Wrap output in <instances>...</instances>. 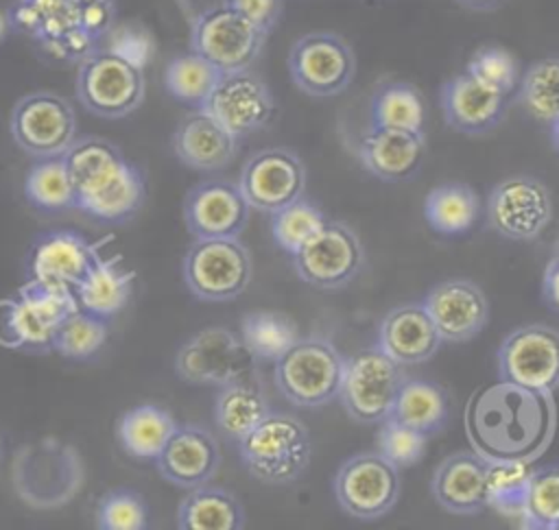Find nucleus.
<instances>
[{
	"mask_svg": "<svg viewBox=\"0 0 559 530\" xmlns=\"http://www.w3.org/2000/svg\"><path fill=\"white\" fill-rule=\"evenodd\" d=\"M266 393L253 371L218 386L214 399L216 427L231 441H240L269 412Z\"/></svg>",
	"mask_w": 559,
	"mask_h": 530,
	"instance_id": "c85d7f7f",
	"label": "nucleus"
},
{
	"mask_svg": "<svg viewBox=\"0 0 559 530\" xmlns=\"http://www.w3.org/2000/svg\"><path fill=\"white\" fill-rule=\"evenodd\" d=\"M463 9H469V11H496L500 9L502 4H507V0H456Z\"/></svg>",
	"mask_w": 559,
	"mask_h": 530,
	"instance_id": "603ef678",
	"label": "nucleus"
},
{
	"mask_svg": "<svg viewBox=\"0 0 559 530\" xmlns=\"http://www.w3.org/2000/svg\"><path fill=\"white\" fill-rule=\"evenodd\" d=\"M332 489L341 510L358 521H376L397 504L400 469L378 449L360 451L341 462Z\"/></svg>",
	"mask_w": 559,
	"mask_h": 530,
	"instance_id": "9b49d317",
	"label": "nucleus"
},
{
	"mask_svg": "<svg viewBox=\"0 0 559 530\" xmlns=\"http://www.w3.org/2000/svg\"><path fill=\"white\" fill-rule=\"evenodd\" d=\"M557 530H559V528H557Z\"/></svg>",
	"mask_w": 559,
	"mask_h": 530,
	"instance_id": "4d7b16f0",
	"label": "nucleus"
},
{
	"mask_svg": "<svg viewBox=\"0 0 559 530\" xmlns=\"http://www.w3.org/2000/svg\"><path fill=\"white\" fill-rule=\"evenodd\" d=\"M445 124L463 135H485L507 116V96L476 81L469 72L454 74L441 87Z\"/></svg>",
	"mask_w": 559,
	"mask_h": 530,
	"instance_id": "393cba45",
	"label": "nucleus"
},
{
	"mask_svg": "<svg viewBox=\"0 0 559 530\" xmlns=\"http://www.w3.org/2000/svg\"><path fill=\"white\" fill-rule=\"evenodd\" d=\"M245 521V508L238 497L210 482L188 489L177 510V528L181 530H242Z\"/></svg>",
	"mask_w": 559,
	"mask_h": 530,
	"instance_id": "7c9ffc66",
	"label": "nucleus"
},
{
	"mask_svg": "<svg viewBox=\"0 0 559 530\" xmlns=\"http://www.w3.org/2000/svg\"><path fill=\"white\" fill-rule=\"evenodd\" d=\"M98 48H107L114 55L122 57L124 61L133 63L135 68L144 70L146 63L153 59L157 44L153 33L140 22H114L111 28L100 39Z\"/></svg>",
	"mask_w": 559,
	"mask_h": 530,
	"instance_id": "49530a36",
	"label": "nucleus"
},
{
	"mask_svg": "<svg viewBox=\"0 0 559 530\" xmlns=\"http://www.w3.org/2000/svg\"><path fill=\"white\" fill-rule=\"evenodd\" d=\"M173 150L183 166L201 172H216L234 161L238 137L210 113L197 109L177 124L173 133Z\"/></svg>",
	"mask_w": 559,
	"mask_h": 530,
	"instance_id": "cd10ccee",
	"label": "nucleus"
},
{
	"mask_svg": "<svg viewBox=\"0 0 559 530\" xmlns=\"http://www.w3.org/2000/svg\"><path fill=\"white\" fill-rule=\"evenodd\" d=\"M221 74L223 72L207 59L190 50L168 61L164 70V85L173 98L199 109L214 89Z\"/></svg>",
	"mask_w": 559,
	"mask_h": 530,
	"instance_id": "58836bf2",
	"label": "nucleus"
},
{
	"mask_svg": "<svg viewBox=\"0 0 559 530\" xmlns=\"http://www.w3.org/2000/svg\"><path fill=\"white\" fill-rule=\"evenodd\" d=\"M365 262V249L358 233L341 220H328L323 229L293 253V266L301 281L336 290L352 284Z\"/></svg>",
	"mask_w": 559,
	"mask_h": 530,
	"instance_id": "2eb2a0df",
	"label": "nucleus"
},
{
	"mask_svg": "<svg viewBox=\"0 0 559 530\" xmlns=\"http://www.w3.org/2000/svg\"><path fill=\"white\" fill-rule=\"evenodd\" d=\"M518 105L537 122L559 118V57H546L526 68L518 83Z\"/></svg>",
	"mask_w": 559,
	"mask_h": 530,
	"instance_id": "e433bc0d",
	"label": "nucleus"
},
{
	"mask_svg": "<svg viewBox=\"0 0 559 530\" xmlns=\"http://www.w3.org/2000/svg\"><path fill=\"white\" fill-rule=\"evenodd\" d=\"M249 214L238 183L227 179L201 181L183 198V222L192 238H238Z\"/></svg>",
	"mask_w": 559,
	"mask_h": 530,
	"instance_id": "aec40b11",
	"label": "nucleus"
},
{
	"mask_svg": "<svg viewBox=\"0 0 559 530\" xmlns=\"http://www.w3.org/2000/svg\"><path fill=\"white\" fill-rule=\"evenodd\" d=\"M98 246L70 229L41 233L28 251V277L74 290L98 257Z\"/></svg>",
	"mask_w": 559,
	"mask_h": 530,
	"instance_id": "b1692460",
	"label": "nucleus"
},
{
	"mask_svg": "<svg viewBox=\"0 0 559 530\" xmlns=\"http://www.w3.org/2000/svg\"><path fill=\"white\" fill-rule=\"evenodd\" d=\"M9 129L13 142L31 157H57L76 140V116L63 96L39 89L13 105Z\"/></svg>",
	"mask_w": 559,
	"mask_h": 530,
	"instance_id": "ddd939ff",
	"label": "nucleus"
},
{
	"mask_svg": "<svg viewBox=\"0 0 559 530\" xmlns=\"http://www.w3.org/2000/svg\"><path fill=\"white\" fill-rule=\"evenodd\" d=\"M426 118L428 109L424 94L406 81H391L380 85L369 105L371 127L426 133Z\"/></svg>",
	"mask_w": 559,
	"mask_h": 530,
	"instance_id": "f704fd0d",
	"label": "nucleus"
},
{
	"mask_svg": "<svg viewBox=\"0 0 559 530\" xmlns=\"http://www.w3.org/2000/svg\"><path fill=\"white\" fill-rule=\"evenodd\" d=\"M498 375L531 390L555 393L559 388V329L544 323L513 329L498 347Z\"/></svg>",
	"mask_w": 559,
	"mask_h": 530,
	"instance_id": "dca6fc26",
	"label": "nucleus"
},
{
	"mask_svg": "<svg viewBox=\"0 0 559 530\" xmlns=\"http://www.w3.org/2000/svg\"><path fill=\"white\" fill-rule=\"evenodd\" d=\"M465 432L483 458L531 465L550 447L557 432L552 393L504 380L483 386L467 399Z\"/></svg>",
	"mask_w": 559,
	"mask_h": 530,
	"instance_id": "f257e3e1",
	"label": "nucleus"
},
{
	"mask_svg": "<svg viewBox=\"0 0 559 530\" xmlns=\"http://www.w3.org/2000/svg\"><path fill=\"white\" fill-rule=\"evenodd\" d=\"M266 33L225 0L201 11L190 26V50L207 59L221 72L249 70L262 52Z\"/></svg>",
	"mask_w": 559,
	"mask_h": 530,
	"instance_id": "9d476101",
	"label": "nucleus"
},
{
	"mask_svg": "<svg viewBox=\"0 0 559 530\" xmlns=\"http://www.w3.org/2000/svg\"><path fill=\"white\" fill-rule=\"evenodd\" d=\"M288 74L306 96L332 98L343 94L354 81L356 57L341 35L312 31L290 46Z\"/></svg>",
	"mask_w": 559,
	"mask_h": 530,
	"instance_id": "f8f14e48",
	"label": "nucleus"
},
{
	"mask_svg": "<svg viewBox=\"0 0 559 530\" xmlns=\"http://www.w3.org/2000/svg\"><path fill=\"white\" fill-rule=\"evenodd\" d=\"M79 310L72 288L31 279L0 303V342L31 351H50L57 327Z\"/></svg>",
	"mask_w": 559,
	"mask_h": 530,
	"instance_id": "423d86ee",
	"label": "nucleus"
},
{
	"mask_svg": "<svg viewBox=\"0 0 559 530\" xmlns=\"http://www.w3.org/2000/svg\"><path fill=\"white\" fill-rule=\"evenodd\" d=\"M0 454H2V445H0Z\"/></svg>",
	"mask_w": 559,
	"mask_h": 530,
	"instance_id": "6e6d98bb",
	"label": "nucleus"
},
{
	"mask_svg": "<svg viewBox=\"0 0 559 530\" xmlns=\"http://www.w3.org/2000/svg\"><path fill=\"white\" fill-rule=\"evenodd\" d=\"M9 28H11V17H9V11H4V9L0 7V41L7 37Z\"/></svg>",
	"mask_w": 559,
	"mask_h": 530,
	"instance_id": "864d4df0",
	"label": "nucleus"
},
{
	"mask_svg": "<svg viewBox=\"0 0 559 530\" xmlns=\"http://www.w3.org/2000/svg\"><path fill=\"white\" fill-rule=\"evenodd\" d=\"M240 458L251 478L271 486L299 480L312 460V441L306 423L288 412L269 410L238 441Z\"/></svg>",
	"mask_w": 559,
	"mask_h": 530,
	"instance_id": "20e7f679",
	"label": "nucleus"
},
{
	"mask_svg": "<svg viewBox=\"0 0 559 530\" xmlns=\"http://www.w3.org/2000/svg\"><path fill=\"white\" fill-rule=\"evenodd\" d=\"M441 345L443 338L424 303H402L380 321L378 347L402 366L430 360Z\"/></svg>",
	"mask_w": 559,
	"mask_h": 530,
	"instance_id": "a878e982",
	"label": "nucleus"
},
{
	"mask_svg": "<svg viewBox=\"0 0 559 530\" xmlns=\"http://www.w3.org/2000/svg\"><path fill=\"white\" fill-rule=\"evenodd\" d=\"M380 425L382 427L378 434V451L389 462H393L397 469H404L421 460L428 436L391 419H384Z\"/></svg>",
	"mask_w": 559,
	"mask_h": 530,
	"instance_id": "de8ad7c7",
	"label": "nucleus"
},
{
	"mask_svg": "<svg viewBox=\"0 0 559 530\" xmlns=\"http://www.w3.org/2000/svg\"><path fill=\"white\" fill-rule=\"evenodd\" d=\"M306 166L301 157L284 146L253 153L238 177V188L251 209L275 214L304 196Z\"/></svg>",
	"mask_w": 559,
	"mask_h": 530,
	"instance_id": "a211bd4d",
	"label": "nucleus"
},
{
	"mask_svg": "<svg viewBox=\"0 0 559 530\" xmlns=\"http://www.w3.org/2000/svg\"><path fill=\"white\" fill-rule=\"evenodd\" d=\"M435 321L443 342H467L489 321V303L478 284L452 277L428 290L421 301Z\"/></svg>",
	"mask_w": 559,
	"mask_h": 530,
	"instance_id": "412c9836",
	"label": "nucleus"
},
{
	"mask_svg": "<svg viewBox=\"0 0 559 530\" xmlns=\"http://www.w3.org/2000/svg\"><path fill=\"white\" fill-rule=\"evenodd\" d=\"M83 480L85 469L76 447L57 436L24 443L13 456V489L35 510L63 508L79 495Z\"/></svg>",
	"mask_w": 559,
	"mask_h": 530,
	"instance_id": "7ed1b4c3",
	"label": "nucleus"
},
{
	"mask_svg": "<svg viewBox=\"0 0 559 530\" xmlns=\"http://www.w3.org/2000/svg\"><path fill=\"white\" fill-rule=\"evenodd\" d=\"M26 201L44 212H63L74 207L72 183L66 170L63 155L37 159L24 179Z\"/></svg>",
	"mask_w": 559,
	"mask_h": 530,
	"instance_id": "4c0bfd02",
	"label": "nucleus"
},
{
	"mask_svg": "<svg viewBox=\"0 0 559 530\" xmlns=\"http://www.w3.org/2000/svg\"><path fill=\"white\" fill-rule=\"evenodd\" d=\"M96 526L100 530H144L148 526V510L142 495L131 489L105 493L96 508Z\"/></svg>",
	"mask_w": 559,
	"mask_h": 530,
	"instance_id": "a18cd8bd",
	"label": "nucleus"
},
{
	"mask_svg": "<svg viewBox=\"0 0 559 530\" xmlns=\"http://www.w3.org/2000/svg\"><path fill=\"white\" fill-rule=\"evenodd\" d=\"M402 364L391 360L378 345L345 358L338 399L352 421L382 423L404 382Z\"/></svg>",
	"mask_w": 559,
	"mask_h": 530,
	"instance_id": "6e6552de",
	"label": "nucleus"
},
{
	"mask_svg": "<svg viewBox=\"0 0 559 530\" xmlns=\"http://www.w3.org/2000/svg\"><path fill=\"white\" fill-rule=\"evenodd\" d=\"M487 220L502 238L531 242L539 238L552 220V194L537 177H507L489 192Z\"/></svg>",
	"mask_w": 559,
	"mask_h": 530,
	"instance_id": "4468645a",
	"label": "nucleus"
},
{
	"mask_svg": "<svg viewBox=\"0 0 559 530\" xmlns=\"http://www.w3.org/2000/svg\"><path fill=\"white\" fill-rule=\"evenodd\" d=\"M542 299L559 316V251L548 260L542 277Z\"/></svg>",
	"mask_w": 559,
	"mask_h": 530,
	"instance_id": "3c124183",
	"label": "nucleus"
},
{
	"mask_svg": "<svg viewBox=\"0 0 559 530\" xmlns=\"http://www.w3.org/2000/svg\"><path fill=\"white\" fill-rule=\"evenodd\" d=\"M155 465L166 482L188 491L207 484L216 475L221 467V449L210 430L183 423L173 430L157 454Z\"/></svg>",
	"mask_w": 559,
	"mask_h": 530,
	"instance_id": "4be33fe9",
	"label": "nucleus"
},
{
	"mask_svg": "<svg viewBox=\"0 0 559 530\" xmlns=\"http://www.w3.org/2000/svg\"><path fill=\"white\" fill-rule=\"evenodd\" d=\"M188 290L207 303L234 301L251 277L253 260L238 238H194L181 264Z\"/></svg>",
	"mask_w": 559,
	"mask_h": 530,
	"instance_id": "0eeeda50",
	"label": "nucleus"
},
{
	"mask_svg": "<svg viewBox=\"0 0 559 530\" xmlns=\"http://www.w3.org/2000/svg\"><path fill=\"white\" fill-rule=\"evenodd\" d=\"M144 70L124 61L107 48H96L76 72V98L98 118H124L144 100Z\"/></svg>",
	"mask_w": 559,
	"mask_h": 530,
	"instance_id": "1a4fd4ad",
	"label": "nucleus"
},
{
	"mask_svg": "<svg viewBox=\"0 0 559 530\" xmlns=\"http://www.w3.org/2000/svg\"><path fill=\"white\" fill-rule=\"evenodd\" d=\"M240 338L253 360L275 362L299 338L297 323L275 310L249 312L240 323Z\"/></svg>",
	"mask_w": 559,
	"mask_h": 530,
	"instance_id": "c9c22d12",
	"label": "nucleus"
},
{
	"mask_svg": "<svg viewBox=\"0 0 559 530\" xmlns=\"http://www.w3.org/2000/svg\"><path fill=\"white\" fill-rule=\"evenodd\" d=\"M107 340V318L83 308L72 312L55 332L52 351L68 360H87Z\"/></svg>",
	"mask_w": 559,
	"mask_h": 530,
	"instance_id": "a19ab883",
	"label": "nucleus"
},
{
	"mask_svg": "<svg viewBox=\"0 0 559 530\" xmlns=\"http://www.w3.org/2000/svg\"><path fill=\"white\" fill-rule=\"evenodd\" d=\"M531 475L528 462L487 460V508L522 519Z\"/></svg>",
	"mask_w": 559,
	"mask_h": 530,
	"instance_id": "ea45409f",
	"label": "nucleus"
},
{
	"mask_svg": "<svg viewBox=\"0 0 559 530\" xmlns=\"http://www.w3.org/2000/svg\"><path fill=\"white\" fill-rule=\"evenodd\" d=\"M74 9L79 28L96 39L100 46V39L116 22L114 0H74Z\"/></svg>",
	"mask_w": 559,
	"mask_h": 530,
	"instance_id": "09e8293b",
	"label": "nucleus"
},
{
	"mask_svg": "<svg viewBox=\"0 0 559 530\" xmlns=\"http://www.w3.org/2000/svg\"><path fill=\"white\" fill-rule=\"evenodd\" d=\"M262 33H271L282 15V0H225Z\"/></svg>",
	"mask_w": 559,
	"mask_h": 530,
	"instance_id": "8fccbe9b",
	"label": "nucleus"
},
{
	"mask_svg": "<svg viewBox=\"0 0 559 530\" xmlns=\"http://www.w3.org/2000/svg\"><path fill=\"white\" fill-rule=\"evenodd\" d=\"M522 521L533 530L559 528V462L533 471Z\"/></svg>",
	"mask_w": 559,
	"mask_h": 530,
	"instance_id": "37998d69",
	"label": "nucleus"
},
{
	"mask_svg": "<svg viewBox=\"0 0 559 530\" xmlns=\"http://www.w3.org/2000/svg\"><path fill=\"white\" fill-rule=\"evenodd\" d=\"M133 270L122 268L120 257H96L87 275L74 286L79 308L109 318L118 314L131 297Z\"/></svg>",
	"mask_w": 559,
	"mask_h": 530,
	"instance_id": "2f4dec72",
	"label": "nucleus"
},
{
	"mask_svg": "<svg viewBox=\"0 0 559 530\" xmlns=\"http://www.w3.org/2000/svg\"><path fill=\"white\" fill-rule=\"evenodd\" d=\"M74 207L98 222H124L144 203L142 170L109 140L76 137L63 153Z\"/></svg>",
	"mask_w": 559,
	"mask_h": 530,
	"instance_id": "f03ea898",
	"label": "nucleus"
},
{
	"mask_svg": "<svg viewBox=\"0 0 559 530\" xmlns=\"http://www.w3.org/2000/svg\"><path fill=\"white\" fill-rule=\"evenodd\" d=\"M273 364L275 386L288 403L319 408L338 399L345 358L330 338H297Z\"/></svg>",
	"mask_w": 559,
	"mask_h": 530,
	"instance_id": "39448f33",
	"label": "nucleus"
},
{
	"mask_svg": "<svg viewBox=\"0 0 559 530\" xmlns=\"http://www.w3.org/2000/svg\"><path fill=\"white\" fill-rule=\"evenodd\" d=\"M177 427L173 414L155 403H140L127 410L116 427L120 447L140 460H155Z\"/></svg>",
	"mask_w": 559,
	"mask_h": 530,
	"instance_id": "72a5a7b5",
	"label": "nucleus"
},
{
	"mask_svg": "<svg viewBox=\"0 0 559 530\" xmlns=\"http://www.w3.org/2000/svg\"><path fill=\"white\" fill-rule=\"evenodd\" d=\"M325 222L328 218L323 216V212L312 201L301 196L290 205L282 207L280 212L271 214V236L282 251L293 255L308 240H312Z\"/></svg>",
	"mask_w": 559,
	"mask_h": 530,
	"instance_id": "79ce46f5",
	"label": "nucleus"
},
{
	"mask_svg": "<svg viewBox=\"0 0 559 530\" xmlns=\"http://www.w3.org/2000/svg\"><path fill=\"white\" fill-rule=\"evenodd\" d=\"M386 419L413 427L430 438L441 432L450 419L448 393L435 382L404 377Z\"/></svg>",
	"mask_w": 559,
	"mask_h": 530,
	"instance_id": "c756f323",
	"label": "nucleus"
},
{
	"mask_svg": "<svg viewBox=\"0 0 559 530\" xmlns=\"http://www.w3.org/2000/svg\"><path fill=\"white\" fill-rule=\"evenodd\" d=\"M426 133L371 127L356 140V157L369 174L386 183H400L417 174L426 159Z\"/></svg>",
	"mask_w": 559,
	"mask_h": 530,
	"instance_id": "5701e85b",
	"label": "nucleus"
},
{
	"mask_svg": "<svg viewBox=\"0 0 559 530\" xmlns=\"http://www.w3.org/2000/svg\"><path fill=\"white\" fill-rule=\"evenodd\" d=\"M175 371L188 384L223 386L253 371V356L231 329L205 327L179 347Z\"/></svg>",
	"mask_w": 559,
	"mask_h": 530,
	"instance_id": "f3484780",
	"label": "nucleus"
},
{
	"mask_svg": "<svg viewBox=\"0 0 559 530\" xmlns=\"http://www.w3.org/2000/svg\"><path fill=\"white\" fill-rule=\"evenodd\" d=\"M480 216V198L467 183L450 181L432 188L424 201V218L441 236L467 233Z\"/></svg>",
	"mask_w": 559,
	"mask_h": 530,
	"instance_id": "473e14b6",
	"label": "nucleus"
},
{
	"mask_svg": "<svg viewBox=\"0 0 559 530\" xmlns=\"http://www.w3.org/2000/svg\"><path fill=\"white\" fill-rule=\"evenodd\" d=\"M550 142H552V148L559 153V118L550 122Z\"/></svg>",
	"mask_w": 559,
	"mask_h": 530,
	"instance_id": "5fc2aeb1",
	"label": "nucleus"
},
{
	"mask_svg": "<svg viewBox=\"0 0 559 530\" xmlns=\"http://www.w3.org/2000/svg\"><path fill=\"white\" fill-rule=\"evenodd\" d=\"M465 72H469L483 85L496 89L502 96H511L520 83L518 59L502 46H483L469 61Z\"/></svg>",
	"mask_w": 559,
	"mask_h": 530,
	"instance_id": "c03bdc74",
	"label": "nucleus"
},
{
	"mask_svg": "<svg viewBox=\"0 0 559 530\" xmlns=\"http://www.w3.org/2000/svg\"><path fill=\"white\" fill-rule=\"evenodd\" d=\"M435 502L452 515L469 517L487 508V458L456 451L441 460L430 480Z\"/></svg>",
	"mask_w": 559,
	"mask_h": 530,
	"instance_id": "bb28decb",
	"label": "nucleus"
},
{
	"mask_svg": "<svg viewBox=\"0 0 559 530\" xmlns=\"http://www.w3.org/2000/svg\"><path fill=\"white\" fill-rule=\"evenodd\" d=\"M199 109L240 140L260 131L271 120L275 103L266 83L249 68L223 72Z\"/></svg>",
	"mask_w": 559,
	"mask_h": 530,
	"instance_id": "6ab92c4d",
	"label": "nucleus"
}]
</instances>
